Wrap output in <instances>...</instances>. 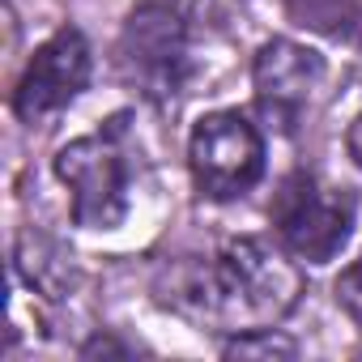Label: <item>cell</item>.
Returning a JSON list of instances; mask_svg holds the SVG:
<instances>
[{"instance_id": "6da1fadb", "label": "cell", "mask_w": 362, "mask_h": 362, "mask_svg": "<svg viewBox=\"0 0 362 362\" xmlns=\"http://www.w3.org/2000/svg\"><path fill=\"white\" fill-rule=\"evenodd\" d=\"M298 294H303L298 269L269 239L243 235L230 239L214 256V264H205V273L188 286L179 303L197 320H214L226 332H260L286 320Z\"/></svg>"}, {"instance_id": "7a4b0ae2", "label": "cell", "mask_w": 362, "mask_h": 362, "mask_svg": "<svg viewBox=\"0 0 362 362\" xmlns=\"http://www.w3.org/2000/svg\"><path fill=\"white\" fill-rule=\"evenodd\" d=\"M188 166L197 188L209 201H230L260 184L264 141L243 111H214V115H201L192 128Z\"/></svg>"}, {"instance_id": "3957f363", "label": "cell", "mask_w": 362, "mask_h": 362, "mask_svg": "<svg viewBox=\"0 0 362 362\" xmlns=\"http://www.w3.org/2000/svg\"><path fill=\"white\" fill-rule=\"evenodd\" d=\"M281 243L311 260V264H324L332 260L345 243H349V226H354V197L349 192H337V188H324L315 175H290L286 184L277 188L273 197V209H269Z\"/></svg>"}, {"instance_id": "277c9868", "label": "cell", "mask_w": 362, "mask_h": 362, "mask_svg": "<svg viewBox=\"0 0 362 362\" xmlns=\"http://www.w3.org/2000/svg\"><path fill=\"white\" fill-rule=\"evenodd\" d=\"M119 73L145 98H170L188 73V26L175 5H141L119 35Z\"/></svg>"}, {"instance_id": "5b68a950", "label": "cell", "mask_w": 362, "mask_h": 362, "mask_svg": "<svg viewBox=\"0 0 362 362\" xmlns=\"http://www.w3.org/2000/svg\"><path fill=\"white\" fill-rule=\"evenodd\" d=\"M56 175L73 192V218L90 230H111L128 214V166L107 136H81L56 153Z\"/></svg>"}, {"instance_id": "8992f818", "label": "cell", "mask_w": 362, "mask_h": 362, "mask_svg": "<svg viewBox=\"0 0 362 362\" xmlns=\"http://www.w3.org/2000/svg\"><path fill=\"white\" fill-rule=\"evenodd\" d=\"M90 81V43L77 26H64L56 30L26 64L22 81H18V94H13V107L26 124L69 107Z\"/></svg>"}, {"instance_id": "52a82bcc", "label": "cell", "mask_w": 362, "mask_h": 362, "mask_svg": "<svg viewBox=\"0 0 362 362\" xmlns=\"http://www.w3.org/2000/svg\"><path fill=\"white\" fill-rule=\"evenodd\" d=\"M256 98H260V111L277 124V128H294L311 90L324 81V60L294 43V39H269L260 52H256Z\"/></svg>"}, {"instance_id": "ba28073f", "label": "cell", "mask_w": 362, "mask_h": 362, "mask_svg": "<svg viewBox=\"0 0 362 362\" xmlns=\"http://www.w3.org/2000/svg\"><path fill=\"white\" fill-rule=\"evenodd\" d=\"M294 13L303 18V26L311 22L337 39L362 43V0H307V5H294Z\"/></svg>"}, {"instance_id": "9c48e42d", "label": "cell", "mask_w": 362, "mask_h": 362, "mask_svg": "<svg viewBox=\"0 0 362 362\" xmlns=\"http://www.w3.org/2000/svg\"><path fill=\"white\" fill-rule=\"evenodd\" d=\"M337 303H341V311L358 324V332H362V264H349L341 277H337Z\"/></svg>"}, {"instance_id": "30bf717a", "label": "cell", "mask_w": 362, "mask_h": 362, "mask_svg": "<svg viewBox=\"0 0 362 362\" xmlns=\"http://www.w3.org/2000/svg\"><path fill=\"white\" fill-rule=\"evenodd\" d=\"M345 149H349V158L362 166V115L349 124V132H345Z\"/></svg>"}, {"instance_id": "8fae6325", "label": "cell", "mask_w": 362, "mask_h": 362, "mask_svg": "<svg viewBox=\"0 0 362 362\" xmlns=\"http://www.w3.org/2000/svg\"><path fill=\"white\" fill-rule=\"evenodd\" d=\"M179 5H184V0H179Z\"/></svg>"}]
</instances>
